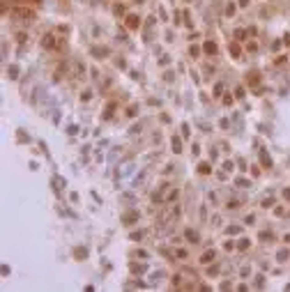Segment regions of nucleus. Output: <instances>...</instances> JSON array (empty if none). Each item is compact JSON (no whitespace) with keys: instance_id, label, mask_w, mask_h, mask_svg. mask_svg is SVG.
<instances>
[{"instance_id":"nucleus-1","label":"nucleus","mask_w":290,"mask_h":292,"mask_svg":"<svg viewBox=\"0 0 290 292\" xmlns=\"http://www.w3.org/2000/svg\"><path fill=\"white\" fill-rule=\"evenodd\" d=\"M138 26H141V18H138L136 14H129V16H127V28H129V30H136Z\"/></svg>"},{"instance_id":"nucleus-2","label":"nucleus","mask_w":290,"mask_h":292,"mask_svg":"<svg viewBox=\"0 0 290 292\" xmlns=\"http://www.w3.org/2000/svg\"><path fill=\"white\" fill-rule=\"evenodd\" d=\"M12 14H14L16 18H35V14H32L30 9H26V7H23V9H14Z\"/></svg>"},{"instance_id":"nucleus-3","label":"nucleus","mask_w":290,"mask_h":292,"mask_svg":"<svg viewBox=\"0 0 290 292\" xmlns=\"http://www.w3.org/2000/svg\"><path fill=\"white\" fill-rule=\"evenodd\" d=\"M203 51H205L207 55H214V53H216V44L214 42H205V44H203Z\"/></svg>"},{"instance_id":"nucleus-4","label":"nucleus","mask_w":290,"mask_h":292,"mask_svg":"<svg viewBox=\"0 0 290 292\" xmlns=\"http://www.w3.org/2000/svg\"><path fill=\"white\" fill-rule=\"evenodd\" d=\"M260 163H263L265 168H272V159H269L265 152H260Z\"/></svg>"},{"instance_id":"nucleus-5","label":"nucleus","mask_w":290,"mask_h":292,"mask_svg":"<svg viewBox=\"0 0 290 292\" xmlns=\"http://www.w3.org/2000/svg\"><path fill=\"white\" fill-rule=\"evenodd\" d=\"M212 260H214V251L203 253V258H200V262H205V265H207V262H212Z\"/></svg>"},{"instance_id":"nucleus-6","label":"nucleus","mask_w":290,"mask_h":292,"mask_svg":"<svg viewBox=\"0 0 290 292\" xmlns=\"http://www.w3.org/2000/svg\"><path fill=\"white\" fill-rule=\"evenodd\" d=\"M42 44H44V48H53V35H44Z\"/></svg>"},{"instance_id":"nucleus-7","label":"nucleus","mask_w":290,"mask_h":292,"mask_svg":"<svg viewBox=\"0 0 290 292\" xmlns=\"http://www.w3.org/2000/svg\"><path fill=\"white\" fill-rule=\"evenodd\" d=\"M198 173H200V175H207V173H212L210 163H200V166H198Z\"/></svg>"},{"instance_id":"nucleus-8","label":"nucleus","mask_w":290,"mask_h":292,"mask_svg":"<svg viewBox=\"0 0 290 292\" xmlns=\"http://www.w3.org/2000/svg\"><path fill=\"white\" fill-rule=\"evenodd\" d=\"M246 81H249L251 85H256V83H258V74H256V71H251V74L246 76Z\"/></svg>"},{"instance_id":"nucleus-9","label":"nucleus","mask_w":290,"mask_h":292,"mask_svg":"<svg viewBox=\"0 0 290 292\" xmlns=\"http://www.w3.org/2000/svg\"><path fill=\"white\" fill-rule=\"evenodd\" d=\"M230 53H233L235 58H240V53H242V51H240V46H237V44H235V42L230 44Z\"/></svg>"},{"instance_id":"nucleus-10","label":"nucleus","mask_w":290,"mask_h":292,"mask_svg":"<svg viewBox=\"0 0 290 292\" xmlns=\"http://www.w3.org/2000/svg\"><path fill=\"white\" fill-rule=\"evenodd\" d=\"M187 237H189V239L193 242V244H196V242H198V235H196V232H193V230H187Z\"/></svg>"},{"instance_id":"nucleus-11","label":"nucleus","mask_w":290,"mask_h":292,"mask_svg":"<svg viewBox=\"0 0 290 292\" xmlns=\"http://www.w3.org/2000/svg\"><path fill=\"white\" fill-rule=\"evenodd\" d=\"M226 14H228V16H233V14H235V5H233V2L226 7Z\"/></svg>"},{"instance_id":"nucleus-12","label":"nucleus","mask_w":290,"mask_h":292,"mask_svg":"<svg viewBox=\"0 0 290 292\" xmlns=\"http://www.w3.org/2000/svg\"><path fill=\"white\" fill-rule=\"evenodd\" d=\"M85 255H88V251H85V249H76V258H85Z\"/></svg>"},{"instance_id":"nucleus-13","label":"nucleus","mask_w":290,"mask_h":292,"mask_svg":"<svg viewBox=\"0 0 290 292\" xmlns=\"http://www.w3.org/2000/svg\"><path fill=\"white\" fill-rule=\"evenodd\" d=\"M92 53H95V55H106V53H108V51H106V48H95Z\"/></svg>"},{"instance_id":"nucleus-14","label":"nucleus","mask_w":290,"mask_h":292,"mask_svg":"<svg viewBox=\"0 0 290 292\" xmlns=\"http://www.w3.org/2000/svg\"><path fill=\"white\" fill-rule=\"evenodd\" d=\"M272 205H274L272 198H265V200H263V207H272Z\"/></svg>"},{"instance_id":"nucleus-15","label":"nucleus","mask_w":290,"mask_h":292,"mask_svg":"<svg viewBox=\"0 0 290 292\" xmlns=\"http://www.w3.org/2000/svg\"><path fill=\"white\" fill-rule=\"evenodd\" d=\"M173 150H175V152H180V140H177V138H173Z\"/></svg>"},{"instance_id":"nucleus-16","label":"nucleus","mask_w":290,"mask_h":292,"mask_svg":"<svg viewBox=\"0 0 290 292\" xmlns=\"http://www.w3.org/2000/svg\"><path fill=\"white\" fill-rule=\"evenodd\" d=\"M240 249H242V251L249 249V239H242V242H240Z\"/></svg>"},{"instance_id":"nucleus-17","label":"nucleus","mask_w":290,"mask_h":292,"mask_svg":"<svg viewBox=\"0 0 290 292\" xmlns=\"http://www.w3.org/2000/svg\"><path fill=\"white\" fill-rule=\"evenodd\" d=\"M189 53H191V55H198L200 51H198V46H191V48H189Z\"/></svg>"},{"instance_id":"nucleus-18","label":"nucleus","mask_w":290,"mask_h":292,"mask_svg":"<svg viewBox=\"0 0 290 292\" xmlns=\"http://www.w3.org/2000/svg\"><path fill=\"white\" fill-rule=\"evenodd\" d=\"M283 198H288V200H290V189H288V191H283Z\"/></svg>"},{"instance_id":"nucleus-19","label":"nucleus","mask_w":290,"mask_h":292,"mask_svg":"<svg viewBox=\"0 0 290 292\" xmlns=\"http://www.w3.org/2000/svg\"><path fill=\"white\" fill-rule=\"evenodd\" d=\"M240 5H249V0H240Z\"/></svg>"},{"instance_id":"nucleus-20","label":"nucleus","mask_w":290,"mask_h":292,"mask_svg":"<svg viewBox=\"0 0 290 292\" xmlns=\"http://www.w3.org/2000/svg\"><path fill=\"white\" fill-rule=\"evenodd\" d=\"M286 242H288V244H290V235H288V237H286Z\"/></svg>"},{"instance_id":"nucleus-21","label":"nucleus","mask_w":290,"mask_h":292,"mask_svg":"<svg viewBox=\"0 0 290 292\" xmlns=\"http://www.w3.org/2000/svg\"><path fill=\"white\" fill-rule=\"evenodd\" d=\"M32 2H42V0H32Z\"/></svg>"}]
</instances>
